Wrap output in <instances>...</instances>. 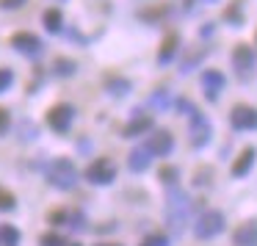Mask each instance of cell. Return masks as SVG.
<instances>
[{
  "label": "cell",
  "instance_id": "cell-26",
  "mask_svg": "<svg viewBox=\"0 0 257 246\" xmlns=\"http://www.w3.org/2000/svg\"><path fill=\"white\" fill-rule=\"evenodd\" d=\"M14 205H17L14 194H9V191H3V188H0V210H12Z\"/></svg>",
  "mask_w": 257,
  "mask_h": 246
},
{
  "label": "cell",
  "instance_id": "cell-3",
  "mask_svg": "<svg viewBox=\"0 0 257 246\" xmlns=\"http://www.w3.org/2000/svg\"><path fill=\"white\" fill-rule=\"evenodd\" d=\"M191 116V128H188V133H191V147H205L207 141H210V136H213V128H210V122H207V116L205 113H199L194 108V111L188 113Z\"/></svg>",
  "mask_w": 257,
  "mask_h": 246
},
{
  "label": "cell",
  "instance_id": "cell-19",
  "mask_svg": "<svg viewBox=\"0 0 257 246\" xmlns=\"http://www.w3.org/2000/svg\"><path fill=\"white\" fill-rule=\"evenodd\" d=\"M0 246H20V229L14 224H0Z\"/></svg>",
  "mask_w": 257,
  "mask_h": 246
},
{
  "label": "cell",
  "instance_id": "cell-14",
  "mask_svg": "<svg viewBox=\"0 0 257 246\" xmlns=\"http://www.w3.org/2000/svg\"><path fill=\"white\" fill-rule=\"evenodd\" d=\"M150 163H152V152L147 150V147H136V150L130 152V158H127V166L133 169V172H147Z\"/></svg>",
  "mask_w": 257,
  "mask_h": 246
},
{
  "label": "cell",
  "instance_id": "cell-21",
  "mask_svg": "<svg viewBox=\"0 0 257 246\" xmlns=\"http://www.w3.org/2000/svg\"><path fill=\"white\" fill-rule=\"evenodd\" d=\"M169 105H172V94H169L166 89H158L155 94L150 97V108H158V111H166Z\"/></svg>",
  "mask_w": 257,
  "mask_h": 246
},
{
  "label": "cell",
  "instance_id": "cell-7",
  "mask_svg": "<svg viewBox=\"0 0 257 246\" xmlns=\"http://www.w3.org/2000/svg\"><path fill=\"white\" fill-rule=\"evenodd\" d=\"M12 45L14 50H20L23 56H42V50H45V42L39 39L36 34H28V31H20V34L12 36Z\"/></svg>",
  "mask_w": 257,
  "mask_h": 246
},
{
  "label": "cell",
  "instance_id": "cell-20",
  "mask_svg": "<svg viewBox=\"0 0 257 246\" xmlns=\"http://www.w3.org/2000/svg\"><path fill=\"white\" fill-rule=\"evenodd\" d=\"M105 89L111 91L113 97H122V94H127V91H130V80H124V78H116V75H111V78H105Z\"/></svg>",
  "mask_w": 257,
  "mask_h": 246
},
{
  "label": "cell",
  "instance_id": "cell-5",
  "mask_svg": "<svg viewBox=\"0 0 257 246\" xmlns=\"http://www.w3.org/2000/svg\"><path fill=\"white\" fill-rule=\"evenodd\" d=\"M72 119H75V108L69 102H56V105L47 111V125H50L56 133H67L72 128Z\"/></svg>",
  "mask_w": 257,
  "mask_h": 246
},
{
  "label": "cell",
  "instance_id": "cell-27",
  "mask_svg": "<svg viewBox=\"0 0 257 246\" xmlns=\"http://www.w3.org/2000/svg\"><path fill=\"white\" fill-rule=\"evenodd\" d=\"M12 83H14V72L12 69H0V94H3Z\"/></svg>",
  "mask_w": 257,
  "mask_h": 246
},
{
  "label": "cell",
  "instance_id": "cell-8",
  "mask_svg": "<svg viewBox=\"0 0 257 246\" xmlns=\"http://www.w3.org/2000/svg\"><path fill=\"white\" fill-rule=\"evenodd\" d=\"M229 125H232L235 130H257V108L251 105H235L232 111H229Z\"/></svg>",
  "mask_w": 257,
  "mask_h": 246
},
{
  "label": "cell",
  "instance_id": "cell-25",
  "mask_svg": "<svg viewBox=\"0 0 257 246\" xmlns=\"http://www.w3.org/2000/svg\"><path fill=\"white\" fill-rule=\"evenodd\" d=\"M141 246H169V238L163 232H155V235H150V238L141 240Z\"/></svg>",
  "mask_w": 257,
  "mask_h": 246
},
{
  "label": "cell",
  "instance_id": "cell-18",
  "mask_svg": "<svg viewBox=\"0 0 257 246\" xmlns=\"http://www.w3.org/2000/svg\"><path fill=\"white\" fill-rule=\"evenodd\" d=\"M53 72H56L58 78H72V75L78 72V64H75L72 58H56V61H53Z\"/></svg>",
  "mask_w": 257,
  "mask_h": 246
},
{
  "label": "cell",
  "instance_id": "cell-9",
  "mask_svg": "<svg viewBox=\"0 0 257 246\" xmlns=\"http://www.w3.org/2000/svg\"><path fill=\"white\" fill-rule=\"evenodd\" d=\"M224 72H218V69H205L202 72V91H205V100H210V102H216L218 100V94H221V89H224Z\"/></svg>",
  "mask_w": 257,
  "mask_h": 246
},
{
  "label": "cell",
  "instance_id": "cell-13",
  "mask_svg": "<svg viewBox=\"0 0 257 246\" xmlns=\"http://www.w3.org/2000/svg\"><path fill=\"white\" fill-rule=\"evenodd\" d=\"M254 158H257V150L254 147H246L232 163V177H243V174H249V169L254 166Z\"/></svg>",
  "mask_w": 257,
  "mask_h": 246
},
{
  "label": "cell",
  "instance_id": "cell-6",
  "mask_svg": "<svg viewBox=\"0 0 257 246\" xmlns=\"http://www.w3.org/2000/svg\"><path fill=\"white\" fill-rule=\"evenodd\" d=\"M86 180L94 185H108L116 180V163L108 161V158H100V161H94L89 169H86Z\"/></svg>",
  "mask_w": 257,
  "mask_h": 246
},
{
  "label": "cell",
  "instance_id": "cell-24",
  "mask_svg": "<svg viewBox=\"0 0 257 246\" xmlns=\"http://www.w3.org/2000/svg\"><path fill=\"white\" fill-rule=\"evenodd\" d=\"M42 246H67V240L58 232H45L42 235Z\"/></svg>",
  "mask_w": 257,
  "mask_h": 246
},
{
  "label": "cell",
  "instance_id": "cell-32",
  "mask_svg": "<svg viewBox=\"0 0 257 246\" xmlns=\"http://www.w3.org/2000/svg\"><path fill=\"white\" fill-rule=\"evenodd\" d=\"M97 246H122V243H97Z\"/></svg>",
  "mask_w": 257,
  "mask_h": 246
},
{
  "label": "cell",
  "instance_id": "cell-23",
  "mask_svg": "<svg viewBox=\"0 0 257 246\" xmlns=\"http://www.w3.org/2000/svg\"><path fill=\"white\" fill-rule=\"evenodd\" d=\"M224 20H227V23H235V25H238L240 20H243V14H240V0H235L232 6L227 9V14H224Z\"/></svg>",
  "mask_w": 257,
  "mask_h": 246
},
{
  "label": "cell",
  "instance_id": "cell-22",
  "mask_svg": "<svg viewBox=\"0 0 257 246\" xmlns=\"http://www.w3.org/2000/svg\"><path fill=\"white\" fill-rule=\"evenodd\" d=\"M205 56H207V50H199V53H191V56L185 58L183 64H180V72H183V75H188L191 69H194V67H196V64H199V61H202V58H205Z\"/></svg>",
  "mask_w": 257,
  "mask_h": 246
},
{
  "label": "cell",
  "instance_id": "cell-16",
  "mask_svg": "<svg viewBox=\"0 0 257 246\" xmlns=\"http://www.w3.org/2000/svg\"><path fill=\"white\" fill-rule=\"evenodd\" d=\"M152 130V116H136L133 122L124 128V139H139V136Z\"/></svg>",
  "mask_w": 257,
  "mask_h": 246
},
{
  "label": "cell",
  "instance_id": "cell-10",
  "mask_svg": "<svg viewBox=\"0 0 257 246\" xmlns=\"http://www.w3.org/2000/svg\"><path fill=\"white\" fill-rule=\"evenodd\" d=\"M232 67H235V72H238L240 78H246V75L254 69V50H251L249 45H235V50H232Z\"/></svg>",
  "mask_w": 257,
  "mask_h": 246
},
{
  "label": "cell",
  "instance_id": "cell-11",
  "mask_svg": "<svg viewBox=\"0 0 257 246\" xmlns=\"http://www.w3.org/2000/svg\"><path fill=\"white\" fill-rule=\"evenodd\" d=\"M147 150H150L152 155H158V158H166L169 152L174 150L172 133H169V130H155V133L150 136V144H147Z\"/></svg>",
  "mask_w": 257,
  "mask_h": 246
},
{
  "label": "cell",
  "instance_id": "cell-33",
  "mask_svg": "<svg viewBox=\"0 0 257 246\" xmlns=\"http://www.w3.org/2000/svg\"><path fill=\"white\" fill-rule=\"evenodd\" d=\"M191 3H194V0H185V9H191Z\"/></svg>",
  "mask_w": 257,
  "mask_h": 246
},
{
  "label": "cell",
  "instance_id": "cell-31",
  "mask_svg": "<svg viewBox=\"0 0 257 246\" xmlns=\"http://www.w3.org/2000/svg\"><path fill=\"white\" fill-rule=\"evenodd\" d=\"M213 34V23H207L205 28H202V36H210Z\"/></svg>",
  "mask_w": 257,
  "mask_h": 246
},
{
  "label": "cell",
  "instance_id": "cell-15",
  "mask_svg": "<svg viewBox=\"0 0 257 246\" xmlns=\"http://www.w3.org/2000/svg\"><path fill=\"white\" fill-rule=\"evenodd\" d=\"M177 47H180V36L177 34H169L166 39L161 42V50H158V64H169L174 56H177Z\"/></svg>",
  "mask_w": 257,
  "mask_h": 246
},
{
  "label": "cell",
  "instance_id": "cell-28",
  "mask_svg": "<svg viewBox=\"0 0 257 246\" xmlns=\"http://www.w3.org/2000/svg\"><path fill=\"white\" fill-rule=\"evenodd\" d=\"M9 128H12V116H9L6 108H0V136L9 133Z\"/></svg>",
  "mask_w": 257,
  "mask_h": 246
},
{
  "label": "cell",
  "instance_id": "cell-4",
  "mask_svg": "<svg viewBox=\"0 0 257 246\" xmlns=\"http://www.w3.org/2000/svg\"><path fill=\"white\" fill-rule=\"evenodd\" d=\"M224 229V213L218 210H205L199 218H196V227H194V235L196 238H213Z\"/></svg>",
  "mask_w": 257,
  "mask_h": 246
},
{
  "label": "cell",
  "instance_id": "cell-12",
  "mask_svg": "<svg viewBox=\"0 0 257 246\" xmlns=\"http://www.w3.org/2000/svg\"><path fill=\"white\" fill-rule=\"evenodd\" d=\"M235 246H257V221H246L232 235Z\"/></svg>",
  "mask_w": 257,
  "mask_h": 246
},
{
  "label": "cell",
  "instance_id": "cell-1",
  "mask_svg": "<svg viewBox=\"0 0 257 246\" xmlns=\"http://www.w3.org/2000/svg\"><path fill=\"white\" fill-rule=\"evenodd\" d=\"M191 216V199L185 191L180 188H169V196H166V221L169 227L174 229V232H180V229L185 227V221H188Z\"/></svg>",
  "mask_w": 257,
  "mask_h": 246
},
{
  "label": "cell",
  "instance_id": "cell-2",
  "mask_svg": "<svg viewBox=\"0 0 257 246\" xmlns=\"http://www.w3.org/2000/svg\"><path fill=\"white\" fill-rule=\"evenodd\" d=\"M47 180H50L56 188L67 191L78 183V169H75V163L69 161V158H58V161H53L50 166H47Z\"/></svg>",
  "mask_w": 257,
  "mask_h": 246
},
{
  "label": "cell",
  "instance_id": "cell-17",
  "mask_svg": "<svg viewBox=\"0 0 257 246\" xmlns=\"http://www.w3.org/2000/svg\"><path fill=\"white\" fill-rule=\"evenodd\" d=\"M45 28L50 31V34H58V31L64 28V17H61V9H47L45 12Z\"/></svg>",
  "mask_w": 257,
  "mask_h": 246
},
{
  "label": "cell",
  "instance_id": "cell-30",
  "mask_svg": "<svg viewBox=\"0 0 257 246\" xmlns=\"http://www.w3.org/2000/svg\"><path fill=\"white\" fill-rule=\"evenodd\" d=\"M161 177L166 180V183H174V180H177V169H163Z\"/></svg>",
  "mask_w": 257,
  "mask_h": 246
},
{
  "label": "cell",
  "instance_id": "cell-29",
  "mask_svg": "<svg viewBox=\"0 0 257 246\" xmlns=\"http://www.w3.org/2000/svg\"><path fill=\"white\" fill-rule=\"evenodd\" d=\"M28 0H0V9H6V12H12V9H23Z\"/></svg>",
  "mask_w": 257,
  "mask_h": 246
}]
</instances>
